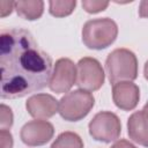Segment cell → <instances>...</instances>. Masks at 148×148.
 Segmentation results:
<instances>
[{"mask_svg":"<svg viewBox=\"0 0 148 148\" xmlns=\"http://www.w3.org/2000/svg\"><path fill=\"white\" fill-rule=\"evenodd\" d=\"M13 9H15V1H6V0H1L0 1V16L1 17H6L7 15H9Z\"/></svg>","mask_w":148,"mask_h":148,"instance_id":"18","label":"cell"},{"mask_svg":"<svg viewBox=\"0 0 148 148\" xmlns=\"http://www.w3.org/2000/svg\"><path fill=\"white\" fill-rule=\"evenodd\" d=\"M139 16L148 17V0H143L139 5Z\"/></svg>","mask_w":148,"mask_h":148,"instance_id":"20","label":"cell"},{"mask_svg":"<svg viewBox=\"0 0 148 148\" xmlns=\"http://www.w3.org/2000/svg\"><path fill=\"white\" fill-rule=\"evenodd\" d=\"M95 98L91 92L77 89L67 92L59 101L58 112L67 121H79L83 119L94 108Z\"/></svg>","mask_w":148,"mask_h":148,"instance_id":"4","label":"cell"},{"mask_svg":"<svg viewBox=\"0 0 148 148\" xmlns=\"http://www.w3.org/2000/svg\"><path fill=\"white\" fill-rule=\"evenodd\" d=\"M88 130L94 140L110 143L112 141H117L120 136L121 123L116 113L111 111H101L89 121Z\"/></svg>","mask_w":148,"mask_h":148,"instance_id":"5","label":"cell"},{"mask_svg":"<svg viewBox=\"0 0 148 148\" xmlns=\"http://www.w3.org/2000/svg\"><path fill=\"white\" fill-rule=\"evenodd\" d=\"M118 36V25L110 17L87 21L82 27V42L90 50L109 47Z\"/></svg>","mask_w":148,"mask_h":148,"instance_id":"2","label":"cell"},{"mask_svg":"<svg viewBox=\"0 0 148 148\" xmlns=\"http://www.w3.org/2000/svg\"><path fill=\"white\" fill-rule=\"evenodd\" d=\"M127 133L132 141L148 148V112H133L127 120Z\"/></svg>","mask_w":148,"mask_h":148,"instance_id":"11","label":"cell"},{"mask_svg":"<svg viewBox=\"0 0 148 148\" xmlns=\"http://www.w3.org/2000/svg\"><path fill=\"white\" fill-rule=\"evenodd\" d=\"M76 84V65L68 58H60L53 66L49 88L56 94H64Z\"/></svg>","mask_w":148,"mask_h":148,"instance_id":"7","label":"cell"},{"mask_svg":"<svg viewBox=\"0 0 148 148\" xmlns=\"http://www.w3.org/2000/svg\"><path fill=\"white\" fill-rule=\"evenodd\" d=\"M15 10L18 16L28 21L38 20L44 12V1L42 0H24L15 1Z\"/></svg>","mask_w":148,"mask_h":148,"instance_id":"12","label":"cell"},{"mask_svg":"<svg viewBox=\"0 0 148 148\" xmlns=\"http://www.w3.org/2000/svg\"><path fill=\"white\" fill-rule=\"evenodd\" d=\"M112 99L118 109L131 111L140 101V89L132 81L118 82L112 86Z\"/></svg>","mask_w":148,"mask_h":148,"instance_id":"10","label":"cell"},{"mask_svg":"<svg viewBox=\"0 0 148 148\" xmlns=\"http://www.w3.org/2000/svg\"><path fill=\"white\" fill-rule=\"evenodd\" d=\"M76 7L75 0H51L49 1V12L54 17H65L71 15Z\"/></svg>","mask_w":148,"mask_h":148,"instance_id":"14","label":"cell"},{"mask_svg":"<svg viewBox=\"0 0 148 148\" xmlns=\"http://www.w3.org/2000/svg\"><path fill=\"white\" fill-rule=\"evenodd\" d=\"M110 148H136V147L132 142H130L128 140L120 139V140H117Z\"/></svg>","mask_w":148,"mask_h":148,"instance_id":"19","label":"cell"},{"mask_svg":"<svg viewBox=\"0 0 148 148\" xmlns=\"http://www.w3.org/2000/svg\"><path fill=\"white\" fill-rule=\"evenodd\" d=\"M105 80L101 62L91 57H83L76 64V86L86 91L98 90Z\"/></svg>","mask_w":148,"mask_h":148,"instance_id":"6","label":"cell"},{"mask_svg":"<svg viewBox=\"0 0 148 148\" xmlns=\"http://www.w3.org/2000/svg\"><path fill=\"white\" fill-rule=\"evenodd\" d=\"M14 141L9 130H0V148H13Z\"/></svg>","mask_w":148,"mask_h":148,"instance_id":"17","label":"cell"},{"mask_svg":"<svg viewBox=\"0 0 148 148\" xmlns=\"http://www.w3.org/2000/svg\"><path fill=\"white\" fill-rule=\"evenodd\" d=\"M109 2L108 1H99V0H83L82 7L83 9L89 14H96L99 12H103L108 8Z\"/></svg>","mask_w":148,"mask_h":148,"instance_id":"16","label":"cell"},{"mask_svg":"<svg viewBox=\"0 0 148 148\" xmlns=\"http://www.w3.org/2000/svg\"><path fill=\"white\" fill-rule=\"evenodd\" d=\"M54 135L53 125L44 119H35L25 123L20 132L22 142L29 147L43 146Z\"/></svg>","mask_w":148,"mask_h":148,"instance_id":"8","label":"cell"},{"mask_svg":"<svg viewBox=\"0 0 148 148\" xmlns=\"http://www.w3.org/2000/svg\"><path fill=\"white\" fill-rule=\"evenodd\" d=\"M143 75H145V79L148 81V60L146 61L145 67H143Z\"/></svg>","mask_w":148,"mask_h":148,"instance_id":"21","label":"cell"},{"mask_svg":"<svg viewBox=\"0 0 148 148\" xmlns=\"http://www.w3.org/2000/svg\"><path fill=\"white\" fill-rule=\"evenodd\" d=\"M105 69L110 83L134 81L138 77V59L128 49H116L105 60Z\"/></svg>","mask_w":148,"mask_h":148,"instance_id":"3","label":"cell"},{"mask_svg":"<svg viewBox=\"0 0 148 148\" xmlns=\"http://www.w3.org/2000/svg\"><path fill=\"white\" fill-rule=\"evenodd\" d=\"M25 109L35 119L46 120L58 112L59 101L50 94H35L27 99Z\"/></svg>","mask_w":148,"mask_h":148,"instance_id":"9","label":"cell"},{"mask_svg":"<svg viewBox=\"0 0 148 148\" xmlns=\"http://www.w3.org/2000/svg\"><path fill=\"white\" fill-rule=\"evenodd\" d=\"M142 110H145V111H147V112H148V102L145 104V106H143V109H142Z\"/></svg>","mask_w":148,"mask_h":148,"instance_id":"22","label":"cell"},{"mask_svg":"<svg viewBox=\"0 0 148 148\" xmlns=\"http://www.w3.org/2000/svg\"><path fill=\"white\" fill-rule=\"evenodd\" d=\"M14 116L12 109L6 104H1L0 106V130H9L13 126Z\"/></svg>","mask_w":148,"mask_h":148,"instance_id":"15","label":"cell"},{"mask_svg":"<svg viewBox=\"0 0 148 148\" xmlns=\"http://www.w3.org/2000/svg\"><path fill=\"white\" fill-rule=\"evenodd\" d=\"M51 57L43 51L32 34L23 28H9L0 34V96L14 99L49 86L53 72Z\"/></svg>","mask_w":148,"mask_h":148,"instance_id":"1","label":"cell"},{"mask_svg":"<svg viewBox=\"0 0 148 148\" xmlns=\"http://www.w3.org/2000/svg\"><path fill=\"white\" fill-rule=\"evenodd\" d=\"M83 141L75 132L66 131L60 133L57 139L52 142L50 148H83Z\"/></svg>","mask_w":148,"mask_h":148,"instance_id":"13","label":"cell"}]
</instances>
